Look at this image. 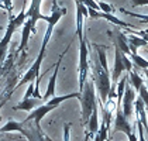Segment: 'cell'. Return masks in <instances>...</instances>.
Segmentation results:
<instances>
[{"label": "cell", "mask_w": 148, "mask_h": 141, "mask_svg": "<svg viewBox=\"0 0 148 141\" xmlns=\"http://www.w3.org/2000/svg\"><path fill=\"white\" fill-rule=\"evenodd\" d=\"M89 69H90V79L93 81L96 89H97V93H99V103L104 105L107 102V96L112 89V79H110L109 66L100 65L99 59L95 58L89 64Z\"/></svg>", "instance_id": "1"}, {"label": "cell", "mask_w": 148, "mask_h": 141, "mask_svg": "<svg viewBox=\"0 0 148 141\" xmlns=\"http://www.w3.org/2000/svg\"><path fill=\"white\" fill-rule=\"evenodd\" d=\"M80 116H82V124L86 126L88 120L90 117L95 109L99 107V100L96 99V90H95V83L92 79H88L85 82V86L80 92Z\"/></svg>", "instance_id": "2"}, {"label": "cell", "mask_w": 148, "mask_h": 141, "mask_svg": "<svg viewBox=\"0 0 148 141\" xmlns=\"http://www.w3.org/2000/svg\"><path fill=\"white\" fill-rule=\"evenodd\" d=\"M25 4H27V0H24L21 12L18 13V16H14L13 18H9V24H7V27H6V33L3 35V38L0 40V66H1V64L4 62L7 49H9V44H10V41H12V37H13V34H14V31H16L18 27H23L24 21L27 20V17H25V12H27Z\"/></svg>", "instance_id": "3"}, {"label": "cell", "mask_w": 148, "mask_h": 141, "mask_svg": "<svg viewBox=\"0 0 148 141\" xmlns=\"http://www.w3.org/2000/svg\"><path fill=\"white\" fill-rule=\"evenodd\" d=\"M18 133L24 136L28 141H54L51 140L41 129V123H37L34 120H25L20 121Z\"/></svg>", "instance_id": "4"}, {"label": "cell", "mask_w": 148, "mask_h": 141, "mask_svg": "<svg viewBox=\"0 0 148 141\" xmlns=\"http://www.w3.org/2000/svg\"><path fill=\"white\" fill-rule=\"evenodd\" d=\"M113 131L114 133L121 131V133H124L125 136L128 137L130 141H138V138H137V136H136V131H134V129L131 127V124L128 123V120L124 117V114H123V112H121L120 107H116Z\"/></svg>", "instance_id": "5"}, {"label": "cell", "mask_w": 148, "mask_h": 141, "mask_svg": "<svg viewBox=\"0 0 148 141\" xmlns=\"http://www.w3.org/2000/svg\"><path fill=\"white\" fill-rule=\"evenodd\" d=\"M41 3H42V0H31V4H30L28 10L25 12L27 21L30 23V27H31V34L37 33V28H35L37 21L45 20V16L41 13Z\"/></svg>", "instance_id": "6"}, {"label": "cell", "mask_w": 148, "mask_h": 141, "mask_svg": "<svg viewBox=\"0 0 148 141\" xmlns=\"http://www.w3.org/2000/svg\"><path fill=\"white\" fill-rule=\"evenodd\" d=\"M69 47H71V44L64 49V52H62V54L59 55V58H58L57 64H55V68H54V72H52V76L49 78V82H48V86H47L45 94L42 96V102H47V100H49L51 97L55 96V88H57V78H58V72H59V66H61V62H62V59L65 57V54L68 52Z\"/></svg>", "instance_id": "7"}, {"label": "cell", "mask_w": 148, "mask_h": 141, "mask_svg": "<svg viewBox=\"0 0 148 141\" xmlns=\"http://www.w3.org/2000/svg\"><path fill=\"white\" fill-rule=\"evenodd\" d=\"M136 99H137V92L131 86H125L124 94H123V99H121V106H120V109H121L125 118H128L134 113Z\"/></svg>", "instance_id": "8"}, {"label": "cell", "mask_w": 148, "mask_h": 141, "mask_svg": "<svg viewBox=\"0 0 148 141\" xmlns=\"http://www.w3.org/2000/svg\"><path fill=\"white\" fill-rule=\"evenodd\" d=\"M97 130H99V107L93 110V113L90 114V117H89L88 123H86L85 141H90L92 138H95Z\"/></svg>", "instance_id": "9"}, {"label": "cell", "mask_w": 148, "mask_h": 141, "mask_svg": "<svg viewBox=\"0 0 148 141\" xmlns=\"http://www.w3.org/2000/svg\"><path fill=\"white\" fill-rule=\"evenodd\" d=\"M109 35H112V33H109ZM112 37H113V35H112ZM113 42H114V47H117L121 51V54H124L127 57L131 54L130 47H128V42H127V38H125V34L123 31H120V30L116 31V34H114V37H113Z\"/></svg>", "instance_id": "10"}, {"label": "cell", "mask_w": 148, "mask_h": 141, "mask_svg": "<svg viewBox=\"0 0 148 141\" xmlns=\"http://www.w3.org/2000/svg\"><path fill=\"white\" fill-rule=\"evenodd\" d=\"M41 99H35V97H30V99H23L20 103L13 106V110H23V112H33L38 106H41Z\"/></svg>", "instance_id": "11"}, {"label": "cell", "mask_w": 148, "mask_h": 141, "mask_svg": "<svg viewBox=\"0 0 148 141\" xmlns=\"http://www.w3.org/2000/svg\"><path fill=\"white\" fill-rule=\"evenodd\" d=\"M30 35H31V27H30V23L25 20L24 24H23L21 42H20V45H18V48H17V54L21 52V54H23V58H25V55H27L25 49H27V47H28V38H30Z\"/></svg>", "instance_id": "12"}, {"label": "cell", "mask_w": 148, "mask_h": 141, "mask_svg": "<svg viewBox=\"0 0 148 141\" xmlns=\"http://www.w3.org/2000/svg\"><path fill=\"white\" fill-rule=\"evenodd\" d=\"M125 38H127V42H128V47H130V51H131V54H137V48H141V47H147L148 42L147 41H144L141 37H138V35H134V34H130L125 35Z\"/></svg>", "instance_id": "13"}, {"label": "cell", "mask_w": 148, "mask_h": 141, "mask_svg": "<svg viewBox=\"0 0 148 141\" xmlns=\"http://www.w3.org/2000/svg\"><path fill=\"white\" fill-rule=\"evenodd\" d=\"M128 79H130V83H131V88L138 92V89L144 85V81H143V78L137 73L136 70H131V72H128Z\"/></svg>", "instance_id": "14"}, {"label": "cell", "mask_w": 148, "mask_h": 141, "mask_svg": "<svg viewBox=\"0 0 148 141\" xmlns=\"http://www.w3.org/2000/svg\"><path fill=\"white\" fill-rule=\"evenodd\" d=\"M128 58L131 59L134 64H136L138 68H141V69H148V61L145 58H143L141 55H138V54H130L128 55Z\"/></svg>", "instance_id": "15"}, {"label": "cell", "mask_w": 148, "mask_h": 141, "mask_svg": "<svg viewBox=\"0 0 148 141\" xmlns=\"http://www.w3.org/2000/svg\"><path fill=\"white\" fill-rule=\"evenodd\" d=\"M138 97L143 100L145 109L148 110V90H147V88H145V85H143V86L138 89Z\"/></svg>", "instance_id": "16"}, {"label": "cell", "mask_w": 148, "mask_h": 141, "mask_svg": "<svg viewBox=\"0 0 148 141\" xmlns=\"http://www.w3.org/2000/svg\"><path fill=\"white\" fill-rule=\"evenodd\" d=\"M121 13H124V14H127V16H133V17H136V18H138L141 23H148V16L147 14H137V13L128 12V10H125V9H121Z\"/></svg>", "instance_id": "17"}, {"label": "cell", "mask_w": 148, "mask_h": 141, "mask_svg": "<svg viewBox=\"0 0 148 141\" xmlns=\"http://www.w3.org/2000/svg\"><path fill=\"white\" fill-rule=\"evenodd\" d=\"M97 4H99V12L107 13V14H112L113 13V7L109 3H106V1H97Z\"/></svg>", "instance_id": "18"}, {"label": "cell", "mask_w": 148, "mask_h": 141, "mask_svg": "<svg viewBox=\"0 0 148 141\" xmlns=\"http://www.w3.org/2000/svg\"><path fill=\"white\" fill-rule=\"evenodd\" d=\"M121 62H123L124 70H127V72H131V70H133V62H131V59L128 58L127 55H124V54H121Z\"/></svg>", "instance_id": "19"}, {"label": "cell", "mask_w": 148, "mask_h": 141, "mask_svg": "<svg viewBox=\"0 0 148 141\" xmlns=\"http://www.w3.org/2000/svg\"><path fill=\"white\" fill-rule=\"evenodd\" d=\"M3 1V4H4V9H6V12L9 14V18H13L14 16H13V0H1Z\"/></svg>", "instance_id": "20"}, {"label": "cell", "mask_w": 148, "mask_h": 141, "mask_svg": "<svg viewBox=\"0 0 148 141\" xmlns=\"http://www.w3.org/2000/svg\"><path fill=\"white\" fill-rule=\"evenodd\" d=\"M136 127H137V131H138V141H145V137H144V127L143 124L136 120Z\"/></svg>", "instance_id": "21"}, {"label": "cell", "mask_w": 148, "mask_h": 141, "mask_svg": "<svg viewBox=\"0 0 148 141\" xmlns=\"http://www.w3.org/2000/svg\"><path fill=\"white\" fill-rule=\"evenodd\" d=\"M64 141H71V123L64 126Z\"/></svg>", "instance_id": "22"}, {"label": "cell", "mask_w": 148, "mask_h": 141, "mask_svg": "<svg viewBox=\"0 0 148 141\" xmlns=\"http://www.w3.org/2000/svg\"><path fill=\"white\" fill-rule=\"evenodd\" d=\"M131 4L134 7H140V6H148V0H130Z\"/></svg>", "instance_id": "23"}, {"label": "cell", "mask_w": 148, "mask_h": 141, "mask_svg": "<svg viewBox=\"0 0 148 141\" xmlns=\"http://www.w3.org/2000/svg\"><path fill=\"white\" fill-rule=\"evenodd\" d=\"M0 9H3V10H6V9H4V4H3V1H1V0H0Z\"/></svg>", "instance_id": "24"}, {"label": "cell", "mask_w": 148, "mask_h": 141, "mask_svg": "<svg viewBox=\"0 0 148 141\" xmlns=\"http://www.w3.org/2000/svg\"><path fill=\"white\" fill-rule=\"evenodd\" d=\"M144 73H145V76H147V81H148V69H144Z\"/></svg>", "instance_id": "25"}, {"label": "cell", "mask_w": 148, "mask_h": 141, "mask_svg": "<svg viewBox=\"0 0 148 141\" xmlns=\"http://www.w3.org/2000/svg\"><path fill=\"white\" fill-rule=\"evenodd\" d=\"M82 1H83V0H75V3H80V4H82Z\"/></svg>", "instance_id": "26"}, {"label": "cell", "mask_w": 148, "mask_h": 141, "mask_svg": "<svg viewBox=\"0 0 148 141\" xmlns=\"http://www.w3.org/2000/svg\"><path fill=\"white\" fill-rule=\"evenodd\" d=\"M1 70H3V66H0V73H1Z\"/></svg>", "instance_id": "27"}, {"label": "cell", "mask_w": 148, "mask_h": 141, "mask_svg": "<svg viewBox=\"0 0 148 141\" xmlns=\"http://www.w3.org/2000/svg\"><path fill=\"white\" fill-rule=\"evenodd\" d=\"M145 88H147V90H148V83H147V86H145Z\"/></svg>", "instance_id": "28"}]
</instances>
